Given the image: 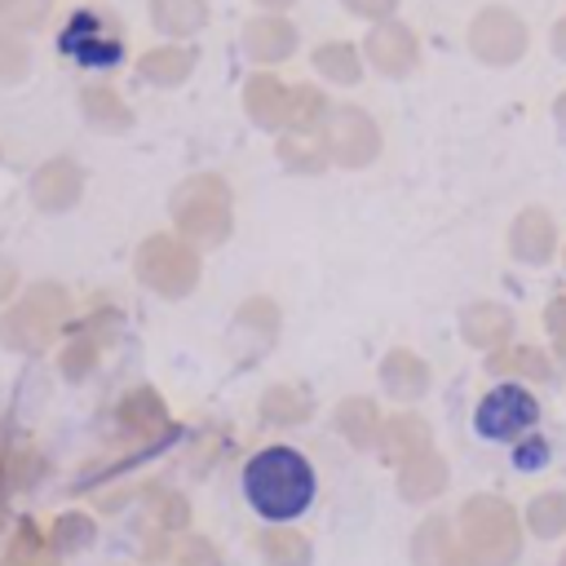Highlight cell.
<instances>
[{"label": "cell", "mask_w": 566, "mask_h": 566, "mask_svg": "<svg viewBox=\"0 0 566 566\" xmlns=\"http://www.w3.org/2000/svg\"><path fill=\"white\" fill-rule=\"evenodd\" d=\"M239 486H243V500L256 509V517H265L274 526H287L314 504L318 473L296 447L274 442V447H261L243 460Z\"/></svg>", "instance_id": "obj_1"}, {"label": "cell", "mask_w": 566, "mask_h": 566, "mask_svg": "<svg viewBox=\"0 0 566 566\" xmlns=\"http://www.w3.org/2000/svg\"><path fill=\"white\" fill-rule=\"evenodd\" d=\"M460 535L482 566H513L522 557V522L495 495H478L460 509Z\"/></svg>", "instance_id": "obj_2"}, {"label": "cell", "mask_w": 566, "mask_h": 566, "mask_svg": "<svg viewBox=\"0 0 566 566\" xmlns=\"http://www.w3.org/2000/svg\"><path fill=\"white\" fill-rule=\"evenodd\" d=\"M539 420V402L517 385H495L473 407V429L486 442H522Z\"/></svg>", "instance_id": "obj_3"}, {"label": "cell", "mask_w": 566, "mask_h": 566, "mask_svg": "<svg viewBox=\"0 0 566 566\" xmlns=\"http://www.w3.org/2000/svg\"><path fill=\"white\" fill-rule=\"evenodd\" d=\"M62 53L66 57H75V62H84V66H111V62H119V40L102 27V18L97 13H75L66 27H62Z\"/></svg>", "instance_id": "obj_4"}, {"label": "cell", "mask_w": 566, "mask_h": 566, "mask_svg": "<svg viewBox=\"0 0 566 566\" xmlns=\"http://www.w3.org/2000/svg\"><path fill=\"white\" fill-rule=\"evenodd\" d=\"M0 566H57V553L49 544V531H35V522H18L13 539L0 557Z\"/></svg>", "instance_id": "obj_5"}, {"label": "cell", "mask_w": 566, "mask_h": 566, "mask_svg": "<svg viewBox=\"0 0 566 566\" xmlns=\"http://www.w3.org/2000/svg\"><path fill=\"white\" fill-rule=\"evenodd\" d=\"M447 486V469H442V460H433V455H411L407 460V469H402V478H398V491H402V500H433L438 491Z\"/></svg>", "instance_id": "obj_6"}, {"label": "cell", "mask_w": 566, "mask_h": 566, "mask_svg": "<svg viewBox=\"0 0 566 566\" xmlns=\"http://www.w3.org/2000/svg\"><path fill=\"white\" fill-rule=\"evenodd\" d=\"M256 548H261L265 566H310V539L301 531H287V526L261 531Z\"/></svg>", "instance_id": "obj_7"}, {"label": "cell", "mask_w": 566, "mask_h": 566, "mask_svg": "<svg viewBox=\"0 0 566 566\" xmlns=\"http://www.w3.org/2000/svg\"><path fill=\"white\" fill-rule=\"evenodd\" d=\"M451 522L447 517H429L420 522V531L411 535V562L416 566H442V557L451 553Z\"/></svg>", "instance_id": "obj_8"}, {"label": "cell", "mask_w": 566, "mask_h": 566, "mask_svg": "<svg viewBox=\"0 0 566 566\" xmlns=\"http://www.w3.org/2000/svg\"><path fill=\"white\" fill-rule=\"evenodd\" d=\"M526 531L539 535V539L562 535V531H566V495H557V491L535 495L531 509H526Z\"/></svg>", "instance_id": "obj_9"}, {"label": "cell", "mask_w": 566, "mask_h": 566, "mask_svg": "<svg viewBox=\"0 0 566 566\" xmlns=\"http://www.w3.org/2000/svg\"><path fill=\"white\" fill-rule=\"evenodd\" d=\"M93 535H97L93 517H84V513H62V517L53 522V531H49V544H53V553H84V548L93 544Z\"/></svg>", "instance_id": "obj_10"}, {"label": "cell", "mask_w": 566, "mask_h": 566, "mask_svg": "<svg viewBox=\"0 0 566 566\" xmlns=\"http://www.w3.org/2000/svg\"><path fill=\"white\" fill-rule=\"evenodd\" d=\"M172 566H226V562H221V553H217L212 539L190 535V539H181V548L172 553Z\"/></svg>", "instance_id": "obj_11"}, {"label": "cell", "mask_w": 566, "mask_h": 566, "mask_svg": "<svg viewBox=\"0 0 566 566\" xmlns=\"http://www.w3.org/2000/svg\"><path fill=\"white\" fill-rule=\"evenodd\" d=\"M544 455H548V442H539V438H535V442H526V447L517 442V464H522V469L544 464Z\"/></svg>", "instance_id": "obj_12"}, {"label": "cell", "mask_w": 566, "mask_h": 566, "mask_svg": "<svg viewBox=\"0 0 566 566\" xmlns=\"http://www.w3.org/2000/svg\"><path fill=\"white\" fill-rule=\"evenodd\" d=\"M442 566H482V562H478L469 548H451V553L442 557Z\"/></svg>", "instance_id": "obj_13"}, {"label": "cell", "mask_w": 566, "mask_h": 566, "mask_svg": "<svg viewBox=\"0 0 566 566\" xmlns=\"http://www.w3.org/2000/svg\"><path fill=\"white\" fill-rule=\"evenodd\" d=\"M557 566H566V553H562V562H557Z\"/></svg>", "instance_id": "obj_14"}]
</instances>
